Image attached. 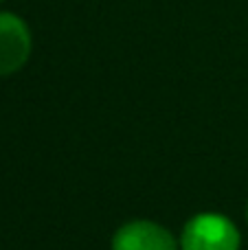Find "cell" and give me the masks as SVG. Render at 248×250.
<instances>
[{"mask_svg": "<svg viewBox=\"0 0 248 250\" xmlns=\"http://www.w3.org/2000/svg\"><path fill=\"white\" fill-rule=\"evenodd\" d=\"M246 217H248V207H246Z\"/></svg>", "mask_w": 248, "mask_h": 250, "instance_id": "277c9868", "label": "cell"}, {"mask_svg": "<svg viewBox=\"0 0 248 250\" xmlns=\"http://www.w3.org/2000/svg\"><path fill=\"white\" fill-rule=\"evenodd\" d=\"M183 250H240V233L228 217L200 213L187 222L180 237Z\"/></svg>", "mask_w": 248, "mask_h": 250, "instance_id": "6da1fadb", "label": "cell"}, {"mask_svg": "<svg viewBox=\"0 0 248 250\" xmlns=\"http://www.w3.org/2000/svg\"><path fill=\"white\" fill-rule=\"evenodd\" d=\"M0 2H2V0H0Z\"/></svg>", "mask_w": 248, "mask_h": 250, "instance_id": "5b68a950", "label": "cell"}, {"mask_svg": "<svg viewBox=\"0 0 248 250\" xmlns=\"http://www.w3.org/2000/svg\"><path fill=\"white\" fill-rule=\"evenodd\" d=\"M112 250H178V244L174 235L161 224L136 220L117 230Z\"/></svg>", "mask_w": 248, "mask_h": 250, "instance_id": "3957f363", "label": "cell"}, {"mask_svg": "<svg viewBox=\"0 0 248 250\" xmlns=\"http://www.w3.org/2000/svg\"><path fill=\"white\" fill-rule=\"evenodd\" d=\"M33 51L31 29L18 13L0 11V77L24 68Z\"/></svg>", "mask_w": 248, "mask_h": 250, "instance_id": "7a4b0ae2", "label": "cell"}]
</instances>
